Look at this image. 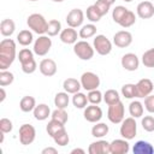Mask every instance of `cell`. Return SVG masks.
I'll use <instances>...</instances> for the list:
<instances>
[{"label": "cell", "mask_w": 154, "mask_h": 154, "mask_svg": "<svg viewBox=\"0 0 154 154\" xmlns=\"http://www.w3.org/2000/svg\"><path fill=\"white\" fill-rule=\"evenodd\" d=\"M16 42L12 38H4L0 42V70H7L16 59Z\"/></svg>", "instance_id": "6da1fadb"}, {"label": "cell", "mask_w": 154, "mask_h": 154, "mask_svg": "<svg viewBox=\"0 0 154 154\" xmlns=\"http://www.w3.org/2000/svg\"><path fill=\"white\" fill-rule=\"evenodd\" d=\"M26 24H28L29 29H31L32 32H35L37 35H45L47 32L48 22L40 13H31L26 18Z\"/></svg>", "instance_id": "7a4b0ae2"}, {"label": "cell", "mask_w": 154, "mask_h": 154, "mask_svg": "<svg viewBox=\"0 0 154 154\" xmlns=\"http://www.w3.org/2000/svg\"><path fill=\"white\" fill-rule=\"evenodd\" d=\"M73 53L81 60H90L94 57L95 49L89 42L82 40V41H77L73 45Z\"/></svg>", "instance_id": "3957f363"}, {"label": "cell", "mask_w": 154, "mask_h": 154, "mask_svg": "<svg viewBox=\"0 0 154 154\" xmlns=\"http://www.w3.org/2000/svg\"><path fill=\"white\" fill-rule=\"evenodd\" d=\"M120 136L128 141L135 138L136 132H137V124L134 117H129V118H124V120L122 122L120 125Z\"/></svg>", "instance_id": "277c9868"}, {"label": "cell", "mask_w": 154, "mask_h": 154, "mask_svg": "<svg viewBox=\"0 0 154 154\" xmlns=\"http://www.w3.org/2000/svg\"><path fill=\"white\" fill-rule=\"evenodd\" d=\"M124 114H125V107L122 101L109 105L108 111H107V118L111 123L113 124H120L124 120Z\"/></svg>", "instance_id": "5b68a950"}, {"label": "cell", "mask_w": 154, "mask_h": 154, "mask_svg": "<svg viewBox=\"0 0 154 154\" xmlns=\"http://www.w3.org/2000/svg\"><path fill=\"white\" fill-rule=\"evenodd\" d=\"M51 47H52V40L49 38V36L48 35H40L34 42L32 51L36 55L43 57L51 51Z\"/></svg>", "instance_id": "8992f818"}, {"label": "cell", "mask_w": 154, "mask_h": 154, "mask_svg": "<svg viewBox=\"0 0 154 154\" xmlns=\"http://www.w3.org/2000/svg\"><path fill=\"white\" fill-rule=\"evenodd\" d=\"M93 47L97 54L107 55L112 51V42L105 35H96L93 41Z\"/></svg>", "instance_id": "52a82bcc"}, {"label": "cell", "mask_w": 154, "mask_h": 154, "mask_svg": "<svg viewBox=\"0 0 154 154\" xmlns=\"http://www.w3.org/2000/svg\"><path fill=\"white\" fill-rule=\"evenodd\" d=\"M81 84H82V88L85 89L87 91H90V90H94V89H97L99 85H100V77L91 72V71H87V72H83L82 76H81Z\"/></svg>", "instance_id": "ba28073f"}, {"label": "cell", "mask_w": 154, "mask_h": 154, "mask_svg": "<svg viewBox=\"0 0 154 154\" xmlns=\"http://www.w3.org/2000/svg\"><path fill=\"white\" fill-rule=\"evenodd\" d=\"M36 130L30 124H23L19 128V142L23 146H29L35 141Z\"/></svg>", "instance_id": "9c48e42d"}, {"label": "cell", "mask_w": 154, "mask_h": 154, "mask_svg": "<svg viewBox=\"0 0 154 154\" xmlns=\"http://www.w3.org/2000/svg\"><path fill=\"white\" fill-rule=\"evenodd\" d=\"M113 43L119 48H126L132 43V35L128 30L117 31L113 35Z\"/></svg>", "instance_id": "30bf717a"}, {"label": "cell", "mask_w": 154, "mask_h": 154, "mask_svg": "<svg viewBox=\"0 0 154 154\" xmlns=\"http://www.w3.org/2000/svg\"><path fill=\"white\" fill-rule=\"evenodd\" d=\"M84 12L81 8H72L66 16V23L71 28H78L83 24Z\"/></svg>", "instance_id": "8fae6325"}, {"label": "cell", "mask_w": 154, "mask_h": 154, "mask_svg": "<svg viewBox=\"0 0 154 154\" xmlns=\"http://www.w3.org/2000/svg\"><path fill=\"white\" fill-rule=\"evenodd\" d=\"M83 116L84 119L88 120L89 123H97L102 118V109L97 105H90L84 108Z\"/></svg>", "instance_id": "7c38bea8"}, {"label": "cell", "mask_w": 154, "mask_h": 154, "mask_svg": "<svg viewBox=\"0 0 154 154\" xmlns=\"http://www.w3.org/2000/svg\"><path fill=\"white\" fill-rule=\"evenodd\" d=\"M122 66L126 71H136L140 66V59L135 53H126L122 57Z\"/></svg>", "instance_id": "4fadbf2b"}, {"label": "cell", "mask_w": 154, "mask_h": 154, "mask_svg": "<svg viewBox=\"0 0 154 154\" xmlns=\"http://www.w3.org/2000/svg\"><path fill=\"white\" fill-rule=\"evenodd\" d=\"M38 70L40 72L46 76V77H52L57 73V70H58V66H57V63L53 60V59H49V58H46V59H42L41 63L38 64Z\"/></svg>", "instance_id": "5bb4252c"}, {"label": "cell", "mask_w": 154, "mask_h": 154, "mask_svg": "<svg viewBox=\"0 0 154 154\" xmlns=\"http://www.w3.org/2000/svg\"><path fill=\"white\" fill-rule=\"evenodd\" d=\"M130 150V144L125 138H117L109 143V154H126Z\"/></svg>", "instance_id": "9a60e30c"}, {"label": "cell", "mask_w": 154, "mask_h": 154, "mask_svg": "<svg viewBox=\"0 0 154 154\" xmlns=\"http://www.w3.org/2000/svg\"><path fill=\"white\" fill-rule=\"evenodd\" d=\"M153 89H154V85L149 78H142L136 83L137 97H146V96L150 95Z\"/></svg>", "instance_id": "2e32d148"}, {"label": "cell", "mask_w": 154, "mask_h": 154, "mask_svg": "<svg viewBox=\"0 0 154 154\" xmlns=\"http://www.w3.org/2000/svg\"><path fill=\"white\" fill-rule=\"evenodd\" d=\"M136 12L141 19H149L154 16V4L150 1H142L137 5Z\"/></svg>", "instance_id": "e0dca14e"}, {"label": "cell", "mask_w": 154, "mask_h": 154, "mask_svg": "<svg viewBox=\"0 0 154 154\" xmlns=\"http://www.w3.org/2000/svg\"><path fill=\"white\" fill-rule=\"evenodd\" d=\"M89 154H108L109 153V142L105 140H99L90 143L88 148Z\"/></svg>", "instance_id": "ac0fdd59"}, {"label": "cell", "mask_w": 154, "mask_h": 154, "mask_svg": "<svg viewBox=\"0 0 154 154\" xmlns=\"http://www.w3.org/2000/svg\"><path fill=\"white\" fill-rule=\"evenodd\" d=\"M78 34L77 31L75 30V28H66V29H63L61 32L59 34V37H60V41L63 43H66V45H75L77 42V38H78Z\"/></svg>", "instance_id": "d6986e66"}, {"label": "cell", "mask_w": 154, "mask_h": 154, "mask_svg": "<svg viewBox=\"0 0 154 154\" xmlns=\"http://www.w3.org/2000/svg\"><path fill=\"white\" fill-rule=\"evenodd\" d=\"M32 114H34V118L36 120L42 122V120H46L52 114V112H51V108L48 107V105H46V103H38L34 108Z\"/></svg>", "instance_id": "ffe728a7"}, {"label": "cell", "mask_w": 154, "mask_h": 154, "mask_svg": "<svg viewBox=\"0 0 154 154\" xmlns=\"http://www.w3.org/2000/svg\"><path fill=\"white\" fill-rule=\"evenodd\" d=\"M63 88L66 93L69 94H75V93H78L79 89L82 88V84H81V81L76 79V78H66L64 82H63Z\"/></svg>", "instance_id": "44dd1931"}, {"label": "cell", "mask_w": 154, "mask_h": 154, "mask_svg": "<svg viewBox=\"0 0 154 154\" xmlns=\"http://www.w3.org/2000/svg\"><path fill=\"white\" fill-rule=\"evenodd\" d=\"M134 154H153L154 147L147 141H137L132 148Z\"/></svg>", "instance_id": "7402d4cb"}, {"label": "cell", "mask_w": 154, "mask_h": 154, "mask_svg": "<svg viewBox=\"0 0 154 154\" xmlns=\"http://www.w3.org/2000/svg\"><path fill=\"white\" fill-rule=\"evenodd\" d=\"M16 30V24L12 19L10 18H6V19H2L1 23H0V32L2 36L5 37H8L11 36Z\"/></svg>", "instance_id": "603a6c76"}, {"label": "cell", "mask_w": 154, "mask_h": 154, "mask_svg": "<svg viewBox=\"0 0 154 154\" xmlns=\"http://www.w3.org/2000/svg\"><path fill=\"white\" fill-rule=\"evenodd\" d=\"M35 107H36V101H35V97L32 96H29V95L23 96L19 101V108L22 112H25V113L31 112L34 111Z\"/></svg>", "instance_id": "cb8c5ba5"}, {"label": "cell", "mask_w": 154, "mask_h": 154, "mask_svg": "<svg viewBox=\"0 0 154 154\" xmlns=\"http://www.w3.org/2000/svg\"><path fill=\"white\" fill-rule=\"evenodd\" d=\"M17 42L20 45V46H29L30 43H32L34 41V36H32V32L28 29H24V30H20L18 34H17Z\"/></svg>", "instance_id": "d4e9b609"}, {"label": "cell", "mask_w": 154, "mask_h": 154, "mask_svg": "<svg viewBox=\"0 0 154 154\" xmlns=\"http://www.w3.org/2000/svg\"><path fill=\"white\" fill-rule=\"evenodd\" d=\"M143 112H144V108H143V105L142 102H140L138 100H134L130 102L129 105V113L131 117H134L135 119L136 118H141L143 116Z\"/></svg>", "instance_id": "484cf974"}, {"label": "cell", "mask_w": 154, "mask_h": 154, "mask_svg": "<svg viewBox=\"0 0 154 154\" xmlns=\"http://www.w3.org/2000/svg\"><path fill=\"white\" fill-rule=\"evenodd\" d=\"M109 129L108 125L105 123H95V125L91 128V136H94L95 138H102L108 134Z\"/></svg>", "instance_id": "4316f807"}, {"label": "cell", "mask_w": 154, "mask_h": 154, "mask_svg": "<svg viewBox=\"0 0 154 154\" xmlns=\"http://www.w3.org/2000/svg\"><path fill=\"white\" fill-rule=\"evenodd\" d=\"M96 25L94 24V23H89V24H85V25H83L81 29H79V32H78V35H79V37L81 38H90V37H93V36H95V34H96Z\"/></svg>", "instance_id": "83f0119b"}, {"label": "cell", "mask_w": 154, "mask_h": 154, "mask_svg": "<svg viewBox=\"0 0 154 154\" xmlns=\"http://www.w3.org/2000/svg\"><path fill=\"white\" fill-rule=\"evenodd\" d=\"M69 102H70L69 93L60 91V93L55 94V96H54V105L57 106V108H66L69 106Z\"/></svg>", "instance_id": "f1b7e54d"}, {"label": "cell", "mask_w": 154, "mask_h": 154, "mask_svg": "<svg viewBox=\"0 0 154 154\" xmlns=\"http://www.w3.org/2000/svg\"><path fill=\"white\" fill-rule=\"evenodd\" d=\"M88 96L81 91L78 93H75L73 96H72V105L76 107V108H85L87 107V103H88Z\"/></svg>", "instance_id": "f546056e"}, {"label": "cell", "mask_w": 154, "mask_h": 154, "mask_svg": "<svg viewBox=\"0 0 154 154\" xmlns=\"http://www.w3.org/2000/svg\"><path fill=\"white\" fill-rule=\"evenodd\" d=\"M55 142V144L60 146V147H64L66 144H69V141H70V137H69V134L66 131V129H61L60 131H58L53 137H52Z\"/></svg>", "instance_id": "4dcf8cb0"}, {"label": "cell", "mask_w": 154, "mask_h": 154, "mask_svg": "<svg viewBox=\"0 0 154 154\" xmlns=\"http://www.w3.org/2000/svg\"><path fill=\"white\" fill-rule=\"evenodd\" d=\"M103 101H105L108 106L119 102V101H120L119 93H118L116 89H108V90H106L105 94H103Z\"/></svg>", "instance_id": "1f68e13d"}, {"label": "cell", "mask_w": 154, "mask_h": 154, "mask_svg": "<svg viewBox=\"0 0 154 154\" xmlns=\"http://www.w3.org/2000/svg\"><path fill=\"white\" fill-rule=\"evenodd\" d=\"M18 60H19L20 65H25V64H29L30 61L35 60L34 59V51H30L29 48L20 49L18 53Z\"/></svg>", "instance_id": "d6a6232c"}, {"label": "cell", "mask_w": 154, "mask_h": 154, "mask_svg": "<svg viewBox=\"0 0 154 154\" xmlns=\"http://www.w3.org/2000/svg\"><path fill=\"white\" fill-rule=\"evenodd\" d=\"M61 32V23L58 19H51L48 22L47 26V35L48 36H57L58 34Z\"/></svg>", "instance_id": "836d02e7"}, {"label": "cell", "mask_w": 154, "mask_h": 154, "mask_svg": "<svg viewBox=\"0 0 154 154\" xmlns=\"http://www.w3.org/2000/svg\"><path fill=\"white\" fill-rule=\"evenodd\" d=\"M64 128H65V125L61 124L60 122L54 120V119H51V120L48 122L47 126H46V131H47V134H48L51 137H53L58 131H60V130L64 129Z\"/></svg>", "instance_id": "e575fe53"}, {"label": "cell", "mask_w": 154, "mask_h": 154, "mask_svg": "<svg viewBox=\"0 0 154 154\" xmlns=\"http://www.w3.org/2000/svg\"><path fill=\"white\" fill-rule=\"evenodd\" d=\"M135 23H136V16H135V13H134L132 11L128 10V12H126V13L124 14V17L120 19L119 25H120L122 28H130V26H132Z\"/></svg>", "instance_id": "d590c367"}, {"label": "cell", "mask_w": 154, "mask_h": 154, "mask_svg": "<svg viewBox=\"0 0 154 154\" xmlns=\"http://www.w3.org/2000/svg\"><path fill=\"white\" fill-rule=\"evenodd\" d=\"M122 95L125 99H135L137 97V91H136V84L132 83H126L122 87Z\"/></svg>", "instance_id": "8d00e7d4"}, {"label": "cell", "mask_w": 154, "mask_h": 154, "mask_svg": "<svg viewBox=\"0 0 154 154\" xmlns=\"http://www.w3.org/2000/svg\"><path fill=\"white\" fill-rule=\"evenodd\" d=\"M51 117H52V119L58 120V122H60V123L64 124V125L67 123V119H69V114H67V112L65 111V108H57V109H54V111L52 112Z\"/></svg>", "instance_id": "74e56055"}, {"label": "cell", "mask_w": 154, "mask_h": 154, "mask_svg": "<svg viewBox=\"0 0 154 154\" xmlns=\"http://www.w3.org/2000/svg\"><path fill=\"white\" fill-rule=\"evenodd\" d=\"M14 81V75L7 70H1L0 71V87H6L12 84Z\"/></svg>", "instance_id": "f35d334b"}, {"label": "cell", "mask_w": 154, "mask_h": 154, "mask_svg": "<svg viewBox=\"0 0 154 154\" xmlns=\"http://www.w3.org/2000/svg\"><path fill=\"white\" fill-rule=\"evenodd\" d=\"M87 96H88V101L91 105H99L103 100V95H102V93L99 89H94V90L88 91Z\"/></svg>", "instance_id": "ab89813d"}, {"label": "cell", "mask_w": 154, "mask_h": 154, "mask_svg": "<svg viewBox=\"0 0 154 154\" xmlns=\"http://www.w3.org/2000/svg\"><path fill=\"white\" fill-rule=\"evenodd\" d=\"M142 64L146 67H154V48H150L142 54Z\"/></svg>", "instance_id": "60d3db41"}, {"label": "cell", "mask_w": 154, "mask_h": 154, "mask_svg": "<svg viewBox=\"0 0 154 154\" xmlns=\"http://www.w3.org/2000/svg\"><path fill=\"white\" fill-rule=\"evenodd\" d=\"M85 14H87L88 20H90L91 23H97V22L101 19V17H102V16H101V14L97 12V10L95 8V6H94V5L88 6Z\"/></svg>", "instance_id": "b9f144b4"}, {"label": "cell", "mask_w": 154, "mask_h": 154, "mask_svg": "<svg viewBox=\"0 0 154 154\" xmlns=\"http://www.w3.org/2000/svg\"><path fill=\"white\" fill-rule=\"evenodd\" d=\"M128 12V8L126 7H124V6H122V5H118V6H116L114 8H113V11H112V19L117 23V24H119V22H120V19L124 17V14Z\"/></svg>", "instance_id": "7bdbcfd3"}, {"label": "cell", "mask_w": 154, "mask_h": 154, "mask_svg": "<svg viewBox=\"0 0 154 154\" xmlns=\"http://www.w3.org/2000/svg\"><path fill=\"white\" fill-rule=\"evenodd\" d=\"M141 125L142 128L147 131V132H153L154 131V117L152 116H144L141 120Z\"/></svg>", "instance_id": "ee69618b"}, {"label": "cell", "mask_w": 154, "mask_h": 154, "mask_svg": "<svg viewBox=\"0 0 154 154\" xmlns=\"http://www.w3.org/2000/svg\"><path fill=\"white\" fill-rule=\"evenodd\" d=\"M94 6H95V8L97 10V12L103 17L105 14H107L108 13V11H109V8H111V5L108 4V2H106L105 0H96V2L94 4Z\"/></svg>", "instance_id": "f6af8a7d"}, {"label": "cell", "mask_w": 154, "mask_h": 154, "mask_svg": "<svg viewBox=\"0 0 154 154\" xmlns=\"http://www.w3.org/2000/svg\"><path fill=\"white\" fill-rule=\"evenodd\" d=\"M12 129H13V124L8 118H1L0 119V131L7 134V132H11Z\"/></svg>", "instance_id": "bcb514c9"}, {"label": "cell", "mask_w": 154, "mask_h": 154, "mask_svg": "<svg viewBox=\"0 0 154 154\" xmlns=\"http://www.w3.org/2000/svg\"><path fill=\"white\" fill-rule=\"evenodd\" d=\"M20 66H22V71H23L24 73H28V75L34 73V72L36 71V69H37V64H36V61H35V60L30 61L29 64L20 65Z\"/></svg>", "instance_id": "7dc6e473"}, {"label": "cell", "mask_w": 154, "mask_h": 154, "mask_svg": "<svg viewBox=\"0 0 154 154\" xmlns=\"http://www.w3.org/2000/svg\"><path fill=\"white\" fill-rule=\"evenodd\" d=\"M144 108L149 113H154V95H148L144 97Z\"/></svg>", "instance_id": "c3c4849f"}, {"label": "cell", "mask_w": 154, "mask_h": 154, "mask_svg": "<svg viewBox=\"0 0 154 154\" xmlns=\"http://www.w3.org/2000/svg\"><path fill=\"white\" fill-rule=\"evenodd\" d=\"M41 153L42 154H58V150L53 147H47V148H43Z\"/></svg>", "instance_id": "681fc988"}, {"label": "cell", "mask_w": 154, "mask_h": 154, "mask_svg": "<svg viewBox=\"0 0 154 154\" xmlns=\"http://www.w3.org/2000/svg\"><path fill=\"white\" fill-rule=\"evenodd\" d=\"M0 94H1V96H0V102H4L5 99H6V91H5L4 87L0 88Z\"/></svg>", "instance_id": "f907efd6"}, {"label": "cell", "mask_w": 154, "mask_h": 154, "mask_svg": "<svg viewBox=\"0 0 154 154\" xmlns=\"http://www.w3.org/2000/svg\"><path fill=\"white\" fill-rule=\"evenodd\" d=\"M76 153L84 154V153H85V150H84V149H82V148H75V149H72V150H71V154H76Z\"/></svg>", "instance_id": "816d5d0a"}, {"label": "cell", "mask_w": 154, "mask_h": 154, "mask_svg": "<svg viewBox=\"0 0 154 154\" xmlns=\"http://www.w3.org/2000/svg\"><path fill=\"white\" fill-rule=\"evenodd\" d=\"M105 1H106V2H108L109 5H113V4L116 2V0H105Z\"/></svg>", "instance_id": "f5cc1de1"}, {"label": "cell", "mask_w": 154, "mask_h": 154, "mask_svg": "<svg viewBox=\"0 0 154 154\" xmlns=\"http://www.w3.org/2000/svg\"><path fill=\"white\" fill-rule=\"evenodd\" d=\"M52 1H54V2H63L64 0H52Z\"/></svg>", "instance_id": "db71d44e"}, {"label": "cell", "mask_w": 154, "mask_h": 154, "mask_svg": "<svg viewBox=\"0 0 154 154\" xmlns=\"http://www.w3.org/2000/svg\"><path fill=\"white\" fill-rule=\"evenodd\" d=\"M123 1H125V2H131L132 0H123Z\"/></svg>", "instance_id": "11a10c76"}, {"label": "cell", "mask_w": 154, "mask_h": 154, "mask_svg": "<svg viewBox=\"0 0 154 154\" xmlns=\"http://www.w3.org/2000/svg\"><path fill=\"white\" fill-rule=\"evenodd\" d=\"M26 1H37V0H26Z\"/></svg>", "instance_id": "9f6ffc18"}]
</instances>
